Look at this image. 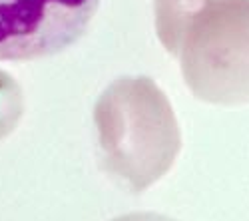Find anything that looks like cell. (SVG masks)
<instances>
[{
	"instance_id": "6da1fadb",
	"label": "cell",
	"mask_w": 249,
	"mask_h": 221,
	"mask_svg": "<svg viewBox=\"0 0 249 221\" xmlns=\"http://www.w3.org/2000/svg\"><path fill=\"white\" fill-rule=\"evenodd\" d=\"M102 146L118 173L134 187L160 177L178 152V130L172 110L146 78H124L98 104Z\"/></svg>"
},
{
	"instance_id": "7a4b0ae2",
	"label": "cell",
	"mask_w": 249,
	"mask_h": 221,
	"mask_svg": "<svg viewBox=\"0 0 249 221\" xmlns=\"http://www.w3.org/2000/svg\"><path fill=\"white\" fill-rule=\"evenodd\" d=\"M100 0H0V62L54 56L86 32Z\"/></svg>"
},
{
	"instance_id": "3957f363",
	"label": "cell",
	"mask_w": 249,
	"mask_h": 221,
	"mask_svg": "<svg viewBox=\"0 0 249 221\" xmlns=\"http://www.w3.org/2000/svg\"><path fill=\"white\" fill-rule=\"evenodd\" d=\"M24 112V96L22 88L16 80L0 70V139H4L14 132Z\"/></svg>"
},
{
	"instance_id": "277c9868",
	"label": "cell",
	"mask_w": 249,
	"mask_h": 221,
	"mask_svg": "<svg viewBox=\"0 0 249 221\" xmlns=\"http://www.w3.org/2000/svg\"><path fill=\"white\" fill-rule=\"evenodd\" d=\"M116 221H172V219H165L160 215H126V217H120Z\"/></svg>"
}]
</instances>
